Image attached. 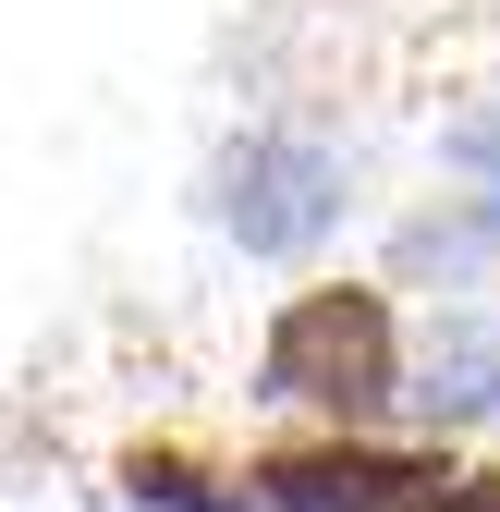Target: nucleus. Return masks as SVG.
<instances>
[{
    "mask_svg": "<svg viewBox=\"0 0 500 512\" xmlns=\"http://www.w3.org/2000/svg\"><path fill=\"white\" fill-rule=\"evenodd\" d=\"M257 391L293 403V415H342L366 427L391 391H403V342H391V305L366 281H318L269 317V354H257Z\"/></svg>",
    "mask_w": 500,
    "mask_h": 512,
    "instance_id": "1",
    "label": "nucleus"
},
{
    "mask_svg": "<svg viewBox=\"0 0 500 512\" xmlns=\"http://www.w3.org/2000/svg\"><path fill=\"white\" fill-rule=\"evenodd\" d=\"M354 512H500V464H440V452H403Z\"/></svg>",
    "mask_w": 500,
    "mask_h": 512,
    "instance_id": "3",
    "label": "nucleus"
},
{
    "mask_svg": "<svg viewBox=\"0 0 500 512\" xmlns=\"http://www.w3.org/2000/svg\"><path fill=\"white\" fill-rule=\"evenodd\" d=\"M391 464L403 452H366V439H305V452H269L257 464V488H269V512H354Z\"/></svg>",
    "mask_w": 500,
    "mask_h": 512,
    "instance_id": "2",
    "label": "nucleus"
}]
</instances>
